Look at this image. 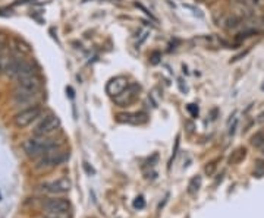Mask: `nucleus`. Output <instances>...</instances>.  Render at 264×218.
<instances>
[{"label":"nucleus","mask_w":264,"mask_h":218,"mask_svg":"<svg viewBox=\"0 0 264 218\" xmlns=\"http://www.w3.org/2000/svg\"><path fill=\"white\" fill-rule=\"evenodd\" d=\"M55 145H58L55 141L49 139L47 136H34L30 138L24 142V152L30 160H38L41 158L50 148H53Z\"/></svg>","instance_id":"f257e3e1"},{"label":"nucleus","mask_w":264,"mask_h":218,"mask_svg":"<svg viewBox=\"0 0 264 218\" xmlns=\"http://www.w3.org/2000/svg\"><path fill=\"white\" fill-rule=\"evenodd\" d=\"M4 73H6L7 76H10L12 79L18 81V82L22 81V79H25V78H30V76L37 75L35 68L33 66V63L27 62V60L22 59V57H15V56L12 57V60H10L9 66L6 68Z\"/></svg>","instance_id":"f03ea898"},{"label":"nucleus","mask_w":264,"mask_h":218,"mask_svg":"<svg viewBox=\"0 0 264 218\" xmlns=\"http://www.w3.org/2000/svg\"><path fill=\"white\" fill-rule=\"evenodd\" d=\"M66 152L61 149L59 145H55L50 148L41 158L37 160V170H52L55 167H58L59 164H62L66 160Z\"/></svg>","instance_id":"7ed1b4c3"},{"label":"nucleus","mask_w":264,"mask_h":218,"mask_svg":"<svg viewBox=\"0 0 264 218\" xmlns=\"http://www.w3.org/2000/svg\"><path fill=\"white\" fill-rule=\"evenodd\" d=\"M43 210L49 214V217L61 218L70 211V202L64 198H52L44 202Z\"/></svg>","instance_id":"20e7f679"},{"label":"nucleus","mask_w":264,"mask_h":218,"mask_svg":"<svg viewBox=\"0 0 264 218\" xmlns=\"http://www.w3.org/2000/svg\"><path fill=\"white\" fill-rule=\"evenodd\" d=\"M61 128V120L56 114H47L41 119V122L35 126L34 134L37 136H49L55 134Z\"/></svg>","instance_id":"39448f33"},{"label":"nucleus","mask_w":264,"mask_h":218,"mask_svg":"<svg viewBox=\"0 0 264 218\" xmlns=\"http://www.w3.org/2000/svg\"><path fill=\"white\" fill-rule=\"evenodd\" d=\"M41 109L38 107V106H33V107H28V109H25V110H22V111H19V113H16L15 114V117H13V123H15V126H18V128H27V126H30L33 122H35L40 116H41Z\"/></svg>","instance_id":"423d86ee"},{"label":"nucleus","mask_w":264,"mask_h":218,"mask_svg":"<svg viewBox=\"0 0 264 218\" xmlns=\"http://www.w3.org/2000/svg\"><path fill=\"white\" fill-rule=\"evenodd\" d=\"M141 92V86L138 83H130L119 95L113 97V101L119 106V107H128L132 103H135L139 97Z\"/></svg>","instance_id":"0eeeda50"},{"label":"nucleus","mask_w":264,"mask_h":218,"mask_svg":"<svg viewBox=\"0 0 264 218\" xmlns=\"http://www.w3.org/2000/svg\"><path fill=\"white\" fill-rule=\"evenodd\" d=\"M70 188H72V183L67 179H58V180H53V182L46 183L43 186V189L47 193H52V195H64V193H67L70 191Z\"/></svg>","instance_id":"6e6552de"},{"label":"nucleus","mask_w":264,"mask_h":218,"mask_svg":"<svg viewBox=\"0 0 264 218\" xmlns=\"http://www.w3.org/2000/svg\"><path fill=\"white\" fill-rule=\"evenodd\" d=\"M128 85H130V82H128V79H127L125 76H115V78H112V79L107 82V85H106V92H107L110 97H116V95H119Z\"/></svg>","instance_id":"1a4fd4ad"},{"label":"nucleus","mask_w":264,"mask_h":218,"mask_svg":"<svg viewBox=\"0 0 264 218\" xmlns=\"http://www.w3.org/2000/svg\"><path fill=\"white\" fill-rule=\"evenodd\" d=\"M116 120L119 123H130V125H142L148 120L147 114L142 111L138 113H119L116 116Z\"/></svg>","instance_id":"9d476101"},{"label":"nucleus","mask_w":264,"mask_h":218,"mask_svg":"<svg viewBox=\"0 0 264 218\" xmlns=\"http://www.w3.org/2000/svg\"><path fill=\"white\" fill-rule=\"evenodd\" d=\"M38 92H34V91H28V89H24V88H19L15 91L13 94V101L19 106H24V104H30L33 103V100H35Z\"/></svg>","instance_id":"9b49d317"},{"label":"nucleus","mask_w":264,"mask_h":218,"mask_svg":"<svg viewBox=\"0 0 264 218\" xmlns=\"http://www.w3.org/2000/svg\"><path fill=\"white\" fill-rule=\"evenodd\" d=\"M18 86H19V88H24V89H28V91L38 92L40 88H41V82H40L38 76L34 75V76H30V78H25V79L19 81V82H18Z\"/></svg>","instance_id":"f8f14e48"},{"label":"nucleus","mask_w":264,"mask_h":218,"mask_svg":"<svg viewBox=\"0 0 264 218\" xmlns=\"http://www.w3.org/2000/svg\"><path fill=\"white\" fill-rule=\"evenodd\" d=\"M245 155H247V149L241 146V148L235 149L232 152V155L229 157V164H238V163H241L245 158Z\"/></svg>","instance_id":"ddd939ff"},{"label":"nucleus","mask_w":264,"mask_h":218,"mask_svg":"<svg viewBox=\"0 0 264 218\" xmlns=\"http://www.w3.org/2000/svg\"><path fill=\"white\" fill-rule=\"evenodd\" d=\"M244 1L251 7V10H253L254 13H257V12H263L264 0H244Z\"/></svg>","instance_id":"4468645a"},{"label":"nucleus","mask_w":264,"mask_h":218,"mask_svg":"<svg viewBox=\"0 0 264 218\" xmlns=\"http://www.w3.org/2000/svg\"><path fill=\"white\" fill-rule=\"evenodd\" d=\"M199 186H201V176L193 177L191 182H190V185H188V193H191V195H193V193H197Z\"/></svg>","instance_id":"2eb2a0df"},{"label":"nucleus","mask_w":264,"mask_h":218,"mask_svg":"<svg viewBox=\"0 0 264 218\" xmlns=\"http://www.w3.org/2000/svg\"><path fill=\"white\" fill-rule=\"evenodd\" d=\"M251 144L254 146H262L264 144V134L263 132H257L253 138H251Z\"/></svg>","instance_id":"dca6fc26"},{"label":"nucleus","mask_w":264,"mask_h":218,"mask_svg":"<svg viewBox=\"0 0 264 218\" xmlns=\"http://www.w3.org/2000/svg\"><path fill=\"white\" fill-rule=\"evenodd\" d=\"M160 59H162V53H160V52H153V53L150 54V62H151L153 65L160 63Z\"/></svg>","instance_id":"f3484780"},{"label":"nucleus","mask_w":264,"mask_h":218,"mask_svg":"<svg viewBox=\"0 0 264 218\" xmlns=\"http://www.w3.org/2000/svg\"><path fill=\"white\" fill-rule=\"evenodd\" d=\"M145 207V201H144V198L142 196H138L135 201H133V208L135 210H142Z\"/></svg>","instance_id":"a211bd4d"},{"label":"nucleus","mask_w":264,"mask_h":218,"mask_svg":"<svg viewBox=\"0 0 264 218\" xmlns=\"http://www.w3.org/2000/svg\"><path fill=\"white\" fill-rule=\"evenodd\" d=\"M214 170H216V161H211V163H208V164L205 165V173H207L208 176L213 174Z\"/></svg>","instance_id":"6ab92c4d"},{"label":"nucleus","mask_w":264,"mask_h":218,"mask_svg":"<svg viewBox=\"0 0 264 218\" xmlns=\"http://www.w3.org/2000/svg\"><path fill=\"white\" fill-rule=\"evenodd\" d=\"M187 110L191 113L193 117H197L198 116V107L196 104H188V106H187Z\"/></svg>","instance_id":"aec40b11"},{"label":"nucleus","mask_w":264,"mask_h":218,"mask_svg":"<svg viewBox=\"0 0 264 218\" xmlns=\"http://www.w3.org/2000/svg\"><path fill=\"white\" fill-rule=\"evenodd\" d=\"M147 37H148V31H144V32L141 34V38H139V41L136 43V46H141V44L145 41V38H147Z\"/></svg>","instance_id":"412c9836"},{"label":"nucleus","mask_w":264,"mask_h":218,"mask_svg":"<svg viewBox=\"0 0 264 218\" xmlns=\"http://www.w3.org/2000/svg\"><path fill=\"white\" fill-rule=\"evenodd\" d=\"M3 54V40H1V35H0V56Z\"/></svg>","instance_id":"4be33fe9"},{"label":"nucleus","mask_w":264,"mask_h":218,"mask_svg":"<svg viewBox=\"0 0 264 218\" xmlns=\"http://www.w3.org/2000/svg\"><path fill=\"white\" fill-rule=\"evenodd\" d=\"M47 218H59V217H47Z\"/></svg>","instance_id":"5701e85b"}]
</instances>
